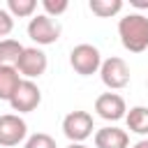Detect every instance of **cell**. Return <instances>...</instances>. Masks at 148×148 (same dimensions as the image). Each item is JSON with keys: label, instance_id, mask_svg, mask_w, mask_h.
Here are the masks:
<instances>
[{"label": "cell", "instance_id": "cell-1", "mask_svg": "<svg viewBox=\"0 0 148 148\" xmlns=\"http://www.w3.org/2000/svg\"><path fill=\"white\" fill-rule=\"evenodd\" d=\"M118 35L127 51L141 53L148 49V18L143 14H127L118 21Z\"/></svg>", "mask_w": 148, "mask_h": 148}, {"label": "cell", "instance_id": "cell-2", "mask_svg": "<svg viewBox=\"0 0 148 148\" xmlns=\"http://www.w3.org/2000/svg\"><path fill=\"white\" fill-rule=\"evenodd\" d=\"M14 67H16V72L21 76H25L28 81H32V79H37V76H42L46 72L49 58L37 46H23V51H21V56H18V60H16Z\"/></svg>", "mask_w": 148, "mask_h": 148}, {"label": "cell", "instance_id": "cell-3", "mask_svg": "<svg viewBox=\"0 0 148 148\" xmlns=\"http://www.w3.org/2000/svg\"><path fill=\"white\" fill-rule=\"evenodd\" d=\"M69 65L74 67L76 74L90 76V74H95V72H99V67H102V56H99V51H97L92 44H79V46H74L72 53H69Z\"/></svg>", "mask_w": 148, "mask_h": 148}, {"label": "cell", "instance_id": "cell-4", "mask_svg": "<svg viewBox=\"0 0 148 148\" xmlns=\"http://www.w3.org/2000/svg\"><path fill=\"white\" fill-rule=\"evenodd\" d=\"M92 130H95V123L88 111H72L62 120V132L72 143H83L92 134Z\"/></svg>", "mask_w": 148, "mask_h": 148}, {"label": "cell", "instance_id": "cell-5", "mask_svg": "<svg viewBox=\"0 0 148 148\" xmlns=\"http://www.w3.org/2000/svg\"><path fill=\"white\" fill-rule=\"evenodd\" d=\"M28 37L35 42V44H42V46H49V44H56L58 37H60V25L46 16V14H37L30 18L28 23Z\"/></svg>", "mask_w": 148, "mask_h": 148}, {"label": "cell", "instance_id": "cell-6", "mask_svg": "<svg viewBox=\"0 0 148 148\" xmlns=\"http://www.w3.org/2000/svg\"><path fill=\"white\" fill-rule=\"evenodd\" d=\"M99 76H102V83L111 90H120L130 83V67L123 58H106L102 60V67H99Z\"/></svg>", "mask_w": 148, "mask_h": 148}, {"label": "cell", "instance_id": "cell-7", "mask_svg": "<svg viewBox=\"0 0 148 148\" xmlns=\"http://www.w3.org/2000/svg\"><path fill=\"white\" fill-rule=\"evenodd\" d=\"M39 102H42V90L37 88L35 81H28V79H21L18 88H16L14 95L9 97L12 109L18 111V113H30V111H35V109L39 106Z\"/></svg>", "mask_w": 148, "mask_h": 148}, {"label": "cell", "instance_id": "cell-8", "mask_svg": "<svg viewBox=\"0 0 148 148\" xmlns=\"http://www.w3.org/2000/svg\"><path fill=\"white\" fill-rule=\"evenodd\" d=\"M28 134V125L16 113L0 116V146H18Z\"/></svg>", "mask_w": 148, "mask_h": 148}, {"label": "cell", "instance_id": "cell-9", "mask_svg": "<svg viewBox=\"0 0 148 148\" xmlns=\"http://www.w3.org/2000/svg\"><path fill=\"white\" fill-rule=\"evenodd\" d=\"M95 111H97L99 118L116 123V120L125 118L127 106H125V99H123L118 92H102V95L95 99Z\"/></svg>", "mask_w": 148, "mask_h": 148}, {"label": "cell", "instance_id": "cell-10", "mask_svg": "<svg viewBox=\"0 0 148 148\" xmlns=\"http://www.w3.org/2000/svg\"><path fill=\"white\" fill-rule=\"evenodd\" d=\"M95 146L97 148H127L130 146V136L125 130L120 127H102L95 132Z\"/></svg>", "mask_w": 148, "mask_h": 148}, {"label": "cell", "instance_id": "cell-11", "mask_svg": "<svg viewBox=\"0 0 148 148\" xmlns=\"http://www.w3.org/2000/svg\"><path fill=\"white\" fill-rule=\"evenodd\" d=\"M125 123L127 130L134 134H148V106H132L125 113Z\"/></svg>", "mask_w": 148, "mask_h": 148}, {"label": "cell", "instance_id": "cell-12", "mask_svg": "<svg viewBox=\"0 0 148 148\" xmlns=\"http://www.w3.org/2000/svg\"><path fill=\"white\" fill-rule=\"evenodd\" d=\"M18 83H21V74L16 72V67L2 65L0 67V99L9 102V97L14 95V90L18 88Z\"/></svg>", "mask_w": 148, "mask_h": 148}, {"label": "cell", "instance_id": "cell-13", "mask_svg": "<svg viewBox=\"0 0 148 148\" xmlns=\"http://www.w3.org/2000/svg\"><path fill=\"white\" fill-rule=\"evenodd\" d=\"M21 51H23V44L21 42H16V39H0V67L2 65H7V67H14L16 65V60H18V56H21Z\"/></svg>", "mask_w": 148, "mask_h": 148}, {"label": "cell", "instance_id": "cell-14", "mask_svg": "<svg viewBox=\"0 0 148 148\" xmlns=\"http://www.w3.org/2000/svg\"><path fill=\"white\" fill-rule=\"evenodd\" d=\"M88 7H90V12L95 16L109 18V16H116L123 9V0H90Z\"/></svg>", "mask_w": 148, "mask_h": 148}, {"label": "cell", "instance_id": "cell-15", "mask_svg": "<svg viewBox=\"0 0 148 148\" xmlns=\"http://www.w3.org/2000/svg\"><path fill=\"white\" fill-rule=\"evenodd\" d=\"M37 9V0H7V12L18 18L23 16H32V12Z\"/></svg>", "mask_w": 148, "mask_h": 148}, {"label": "cell", "instance_id": "cell-16", "mask_svg": "<svg viewBox=\"0 0 148 148\" xmlns=\"http://www.w3.org/2000/svg\"><path fill=\"white\" fill-rule=\"evenodd\" d=\"M23 148H58V146H56V139L51 134L37 132V134H32V136L25 139V146Z\"/></svg>", "mask_w": 148, "mask_h": 148}, {"label": "cell", "instance_id": "cell-17", "mask_svg": "<svg viewBox=\"0 0 148 148\" xmlns=\"http://www.w3.org/2000/svg\"><path fill=\"white\" fill-rule=\"evenodd\" d=\"M42 7L46 12V16H60L62 12H67L69 2L67 0H42Z\"/></svg>", "mask_w": 148, "mask_h": 148}, {"label": "cell", "instance_id": "cell-18", "mask_svg": "<svg viewBox=\"0 0 148 148\" xmlns=\"http://www.w3.org/2000/svg\"><path fill=\"white\" fill-rule=\"evenodd\" d=\"M12 30H14V18H12V14H9L7 9L0 7V37L7 39V35H9Z\"/></svg>", "mask_w": 148, "mask_h": 148}, {"label": "cell", "instance_id": "cell-19", "mask_svg": "<svg viewBox=\"0 0 148 148\" xmlns=\"http://www.w3.org/2000/svg\"><path fill=\"white\" fill-rule=\"evenodd\" d=\"M132 5H134V7H141V9L148 7V2H143V0H132Z\"/></svg>", "mask_w": 148, "mask_h": 148}, {"label": "cell", "instance_id": "cell-20", "mask_svg": "<svg viewBox=\"0 0 148 148\" xmlns=\"http://www.w3.org/2000/svg\"><path fill=\"white\" fill-rule=\"evenodd\" d=\"M132 148H148V141H146V139H143V141H139V143H134V146H132Z\"/></svg>", "mask_w": 148, "mask_h": 148}, {"label": "cell", "instance_id": "cell-21", "mask_svg": "<svg viewBox=\"0 0 148 148\" xmlns=\"http://www.w3.org/2000/svg\"><path fill=\"white\" fill-rule=\"evenodd\" d=\"M67 148H88V146H83V143H69Z\"/></svg>", "mask_w": 148, "mask_h": 148}, {"label": "cell", "instance_id": "cell-22", "mask_svg": "<svg viewBox=\"0 0 148 148\" xmlns=\"http://www.w3.org/2000/svg\"><path fill=\"white\" fill-rule=\"evenodd\" d=\"M146 86H148V83H146Z\"/></svg>", "mask_w": 148, "mask_h": 148}]
</instances>
